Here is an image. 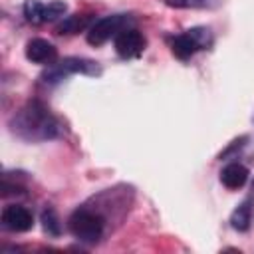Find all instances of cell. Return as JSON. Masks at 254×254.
I'll list each match as a JSON object with an SVG mask.
<instances>
[{"label": "cell", "mask_w": 254, "mask_h": 254, "mask_svg": "<svg viewBox=\"0 0 254 254\" xmlns=\"http://www.w3.org/2000/svg\"><path fill=\"white\" fill-rule=\"evenodd\" d=\"M8 125L16 137L28 143L56 139L62 131V125L56 115L38 99H30L18 111H14Z\"/></svg>", "instance_id": "cell-1"}, {"label": "cell", "mask_w": 254, "mask_h": 254, "mask_svg": "<svg viewBox=\"0 0 254 254\" xmlns=\"http://www.w3.org/2000/svg\"><path fill=\"white\" fill-rule=\"evenodd\" d=\"M107 218L99 208H91L87 204L77 206L69 218H67V230L71 232L73 238L85 244H95L105 232Z\"/></svg>", "instance_id": "cell-2"}, {"label": "cell", "mask_w": 254, "mask_h": 254, "mask_svg": "<svg viewBox=\"0 0 254 254\" xmlns=\"http://www.w3.org/2000/svg\"><path fill=\"white\" fill-rule=\"evenodd\" d=\"M71 73H83V75H101V65L95 60L81 58V56H67L60 62H54L48 65V69L42 73V79L46 83H58L64 77Z\"/></svg>", "instance_id": "cell-3"}, {"label": "cell", "mask_w": 254, "mask_h": 254, "mask_svg": "<svg viewBox=\"0 0 254 254\" xmlns=\"http://www.w3.org/2000/svg\"><path fill=\"white\" fill-rule=\"evenodd\" d=\"M212 44V34L208 28L204 26H194V28H189L185 30L183 34L175 36L171 40V52L175 58L187 62L190 60L196 52L200 50H206L208 46Z\"/></svg>", "instance_id": "cell-4"}, {"label": "cell", "mask_w": 254, "mask_h": 254, "mask_svg": "<svg viewBox=\"0 0 254 254\" xmlns=\"http://www.w3.org/2000/svg\"><path fill=\"white\" fill-rule=\"evenodd\" d=\"M133 18L129 14H109L99 20H93V24L87 28V44L91 46H103L107 40L115 38L125 28H131Z\"/></svg>", "instance_id": "cell-5"}, {"label": "cell", "mask_w": 254, "mask_h": 254, "mask_svg": "<svg viewBox=\"0 0 254 254\" xmlns=\"http://www.w3.org/2000/svg\"><path fill=\"white\" fill-rule=\"evenodd\" d=\"M67 12V4L62 0L42 2V0H26L24 2V16L32 24H48L64 18Z\"/></svg>", "instance_id": "cell-6"}, {"label": "cell", "mask_w": 254, "mask_h": 254, "mask_svg": "<svg viewBox=\"0 0 254 254\" xmlns=\"http://www.w3.org/2000/svg\"><path fill=\"white\" fill-rule=\"evenodd\" d=\"M147 48L145 36L137 28H125L115 36V52L123 60H133L139 58Z\"/></svg>", "instance_id": "cell-7"}, {"label": "cell", "mask_w": 254, "mask_h": 254, "mask_svg": "<svg viewBox=\"0 0 254 254\" xmlns=\"http://www.w3.org/2000/svg\"><path fill=\"white\" fill-rule=\"evenodd\" d=\"M0 222L10 232H28L34 226V214L22 204H8L0 214Z\"/></svg>", "instance_id": "cell-8"}, {"label": "cell", "mask_w": 254, "mask_h": 254, "mask_svg": "<svg viewBox=\"0 0 254 254\" xmlns=\"http://www.w3.org/2000/svg\"><path fill=\"white\" fill-rule=\"evenodd\" d=\"M24 54L32 64H40V65H52L58 60V48L52 42L44 40V38L28 40V44L24 48Z\"/></svg>", "instance_id": "cell-9"}, {"label": "cell", "mask_w": 254, "mask_h": 254, "mask_svg": "<svg viewBox=\"0 0 254 254\" xmlns=\"http://www.w3.org/2000/svg\"><path fill=\"white\" fill-rule=\"evenodd\" d=\"M248 169L242 163H228L222 171H220V183L228 189V190H238L246 185L248 181Z\"/></svg>", "instance_id": "cell-10"}, {"label": "cell", "mask_w": 254, "mask_h": 254, "mask_svg": "<svg viewBox=\"0 0 254 254\" xmlns=\"http://www.w3.org/2000/svg\"><path fill=\"white\" fill-rule=\"evenodd\" d=\"M93 22H91V16L89 14H73V16H65L58 26H56V32L58 34H65V36H71V34H79L83 32L85 28H89Z\"/></svg>", "instance_id": "cell-11"}, {"label": "cell", "mask_w": 254, "mask_h": 254, "mask_svg": "<svg viewBox=\"0 0 254 254\" xmlns=\"http://www.w3.org/2000/svg\"><path fill=\"white\" fill-rule=\"evenodd\" d=\"M250 222H252V206H250L248 200H244V202H240V204L234 208V212L230 214V224H232L234 230L246 232V230L250 228Z\"/></svg>", "instance_id": "cell-12"}, {"label": "cell", "mask_w": 254, "mask_h": 254, "mask_svg": "<svg viewBox=\"0 0 254 254\" xmlns=\"http://www.w3.org/2000/svg\"><path fill=\"white\" fill-rule=\"evenodd\" d=\"M42 226H44V230H46L50 236H60V234H62L60 216H58V212H56L52 206H46V208L42 210Z\"/></svg>", "instance_id": "cell-13"}, {"label": "cell", "mask_w": 254, "mask_h": 254, "mask_svg": "<svg viewBox=\"0 0 254 254\" xmlns=\"http://www.w3.org/2000/svg\"><path fill=\"white\" fill-rule=\"evenodd\" d=\"M165 4L169 8H177V10H194V8H204L208 6V0H165Z\"/></svg>", "instance_id": "cell-14"}, {"label": "cell", "mask_w": 254, "mask_h": 254, "mask_svg": "<svg viewBox=\"0 0 254 254\" xmlns=\"http://www.w3.org/2000/svg\"><path fill=\"white\" fill-rule=\"evenodd\" d=\"M246 141H248V137H246V135H242L240 139H234V141L228 145V149H224V151L220 153V159H226L228 155H234V153H236V149L240 151V149L246 145Z\"/></svg>", "instance_id": "cell-15"}]
</instances>
